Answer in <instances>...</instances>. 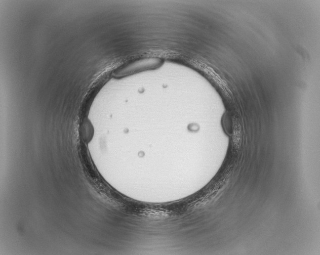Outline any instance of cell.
Masks as SVG:
<instances>
[{
  "label": "cell",
  "instance_id": "obj_1",
  "mask_svg": "<svg viewBox=\"0 0 320 255\" xmlns=\"http://www.w3.org/2000/svg\"><path fill=\"white\" fill-rule=\"evenodd\" d=\"M161 63V60L157 58L143 59L135 61L119 70L116 74L118 75L123 72L130 73L133 71L143 70L146 68H153Z\"/></svg>",
  "mask_w": 320,
  "mask_h": 255
}]
</instances>
